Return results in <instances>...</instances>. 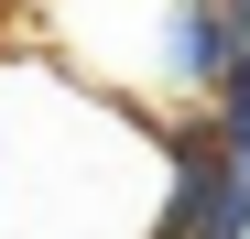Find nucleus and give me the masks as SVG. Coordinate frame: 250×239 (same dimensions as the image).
<instances>
[{"mask_svg": "<svg viewBox=\"0 0 250 239\" xmlns=\"http://www.w3.org/2000/svg\"><path fill=\"white\" fill-rule=\"evenodd\" d=\"M229 11H239V33H250V0H229Z\"/></svg>", "mask_w": 250, "mask_h": 239, "instance_id": "obj_1", "label": "nucleus"}]
</instances>
